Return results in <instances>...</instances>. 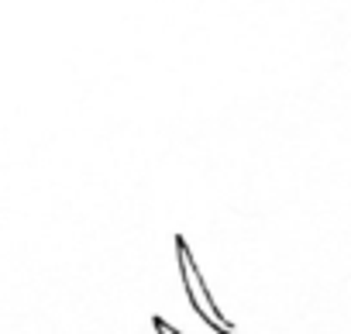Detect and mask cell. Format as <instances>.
<instances>
[{
  "label": "cell",
  "mask_w": 351,
  "mask_h": 334,
  "mask_svg": "<svg viewBox=\"0 0 351 334\" xmlns=\"http://www.w3.org/2000/svg\"><path fill=\"white\" fill-rule=\"evenodd\" d=\"M176 262H180V279H183L186 300H190V307L197 310V317H200L214 334H238V331L231 327V320H224L221 307L214 303V296H210V289H207V283H204V276H200V265H197V259H193V252H190V245H186L183 235H176Z\"/></svg>",
  "instance_id": "obj_1"
},
{
  "label": "cell",
  "mask_w": 351,
  "mask_h": 334,
  "mask_svg": "<svg viewBox=\"0 0 351 334\" xmlns=\"http://www.w3.org/2000/svg\"><path fill=\"white\" fill-rule=\"evenodd\" d=\"M152 327H155V334H183L176 324H169L165 317H152Z\"/></svg>",
  "instance_id": "obj_2"
}]
</instances>
